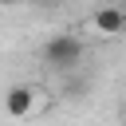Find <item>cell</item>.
<instances>
[{
    "instance_id": "obj_1",
    "label": "cell",
    "mask_w": 126,
    "mask_h": 126,
    "mask_svg": "<svg viewBox=\"0 0 126 126\" xmlns=\"http://www.w3.org/2000/svg\"><path fill=\"white\" fill-rule=\"evenodd\" d=\"M83 39L75 35V32H55L47 43H43V63L47 67H55V71H75L79 67V59H83Z\"/></svg>"
},
{
    "instance_id": "obj_2",
    "label": "cell",
    "mask_w": 126,
    "mask_h": 126,
    "mask_svg": "<svg viewBox=\"0 0 126 126\" xmlns=\"http://www.w3.org/2000/svg\"><path fill=\"white\" fill-rule=\"evenodd\" d=\"M32 106H35V91H32L28 83H16V87L4 91V114H8V118H28Z\"/></svg>"
},
{
    "instance_id": "obj_3",
    "label": "cell",
    "mask_w": 126,
    "mask_h": 126,
    "mask_svg": "<svg viewBox=\"0 0 126 126\" xmlns=\"http://www.w3.org/2000/svg\"><path fill=\"white\" fill-rule=\"evenodd\" d=\"M94 32L98 35H118L122 28H126V16H122V8H114V4H106V8H98L94 12Z\"/></svg>"
},
{
    "instance_id": "obj_4",
    "label": "cell",
    "mask_w": 126,
    "mask_h": 126,
    "mask_svg": "<svg viewBox=\"0 0 126 126\" xmlns=\"http://www.w3.org/2000/svg\"><path fill=\"white\" fill-rule=\"evenodd\" d=\"M32 4H55V0H32Z\"/></svg>"
}]
</instances>
